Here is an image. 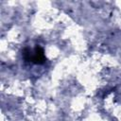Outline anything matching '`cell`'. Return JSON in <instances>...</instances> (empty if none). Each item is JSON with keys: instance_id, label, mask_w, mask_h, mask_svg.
Returning a JSON list of instances; mask_svg holds the SVG:
<instances>
[{"instance_id": "cell-1", "label": "cell", "mask_w": 121, "mask_h": 121, "mask_svg": "<svg viewBox=\"0 0 121 121\" xmlns=\"http://www.w3.org/2000/svg\"><path fill=\"white\" fill-rule=\"evenodd\" d=\"M45 60V57H44V53H43V49L37 45L34 49L33 54H31L30 56V61L36 63V64H43Z\"/></svg>"}]
</instances>
